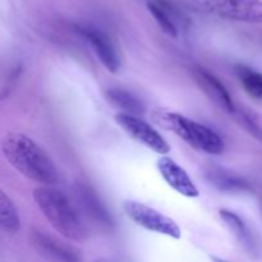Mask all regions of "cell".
Returning <instances> with one entry per match:
<instances>
[{"label": "cell", "mask_w": 262, "mask_h": 262, "mask_svg": "<svg viewBox=\"0 0 262 262\" xmlns=\"http://www.w3.org/2000/svg\"><path fill=\"white\" fill-rule=\"evenodd\" d=\"M2 152L8 163L30 181L43 186L58 182V170L51 158L28 136L18 132L7 133L2 140Z\"/></svg>", "instance_id": "obj_1"}, {"label": "cell", "mask_w": 262, "mask_h": 262, "mask_svg": "<svg viewBox=\"0 0 262 262\" xmlns=\"http://www.w3.org/2000/svg\"><path fill=\"white\" fill-rule=\"evenodd\" d=\"M32 197L49 224L66 239L84 242L89 238V229L63 192L42 186L33 189Z\"/></svg>", "instance_id": "obj_2"}, {"label": "cell", "mask_w": 262, "mask_h": 262, "mask_svg": "<svg viewBox=\"0 0 262 262\" xmlns=\"http://www.w3.org/2000/svg\"><path fill=\"white\" fill-rule=\"evenodd\" d=\"M151 118L155 124L173 132L196 150L210 155H220L224 151V141L215 130L184 115L165 109H156Z\"/></svg>", "instance_id": "obj_3"}, {"label": "cell", "mask_w": 262, "mask_h": 262, "mask_svg": "<svg viewBox=\"0 0 262 262\" xmlns=\"http://www.w3.org/2000/svg\"><path fill=\"white\" fill-rule=\"evenodd\" d=\"M193 10L237 22L262 23L261 0H184Z\"/></svg>", "instance_id": "obj_4"}, {"label": "cell", "mask_w": 262, "mask_h": 262, "mask_svg": "<svg viewBox=\"0 0 262 262\" xmlns=\"http://www.w3.org/2000/svg\"><path fill=\"white\" fill-rule=\"evenodd\" d=\"M123 210L136 224L150 232L168 235L174 239H179L182 237L181 228L171 217L161 214L147 205L137 201H125L123 204Z\"/></svg>", "instance_id": "obj_5"}, {"label": "cell", "mask_w": 262, "mask_h": 262, "mask_svg": "<svg viewBox=\"0 0 262 262\" xmlns=\"http://www.w3.org/2000/svg\"><path fill=\"white\" fill-rule=\"evenodd\" d=\"M115 122L130 137L156 154L165 155L170 151V145L164 140L163 136L137 115L120 112L115 115Z\"/></svg>", "instance_id": "obj_6"}, {"label": "cell", "mask_w": 262, "mask_h": 262, "mask_svg": "<svg viewBox=\"0 0 262 262\" xmlns=\"http://www.w3.org/2000/svg\"><path fill=\"white\" fill-rule=\"evenodd\" d=\"M158 169L160 171L164 181L169 184L173 189L183 196L194 199L200 196V191L196 184L192 182L191 177L186 170L171 158L161 156L158 160Z\"/></svg>", "instance_id": "obj_7"}, {"label": "cell", "mask_w": 262, "mask_h": 262, "mask_svg": "<svg viewBox=\"0 0 262 262\" xmlns=\"http://www.w3.org/2000/svg\"><path fill=\"white\" fill-rule=\"evenodd\" d=\"M78 33H81L82 37L92 46L94 51L96 53L97 58L102 63V66L110 72V73H117L120 68V60L118 56L117 50L112 43L110 38L104 32L95 28L83 27L78 28Z\"/></svg>", "instance_id": "obj_8"}, {"label": "cell", "mask_w": 262, "mask_h": 262, "mask_svg": "<svg viewBox=\"0 0 262 262\" xmlns=\"http://www.w3.org/2000/svg\"><path fill=\"white\" fill-rule=\"evenodd\" d=\"M193 77L200 89L220 109H223L227 113H230V114L235 112V105L233 102L232 96L229 95L228 90L225 89L224 84L214 74H211L204 68H196L193 71Z\"/></svg>", "instance_id": "obj_9"}, {"label": "cell", "mask_w": 262, "mask_h": 262, "mask_svg": "<svg viewBox=\"0 0 262 262\" xmlns=\"http://www.w3.org/2000/svg\"><path fill=\"white\" fill-rule=\"evenodd\" d=\"M73 191L79 206L83 210L82 212L87 217H91L95 223L105 225V227H110L113 224L112 215L109 214L106 207L104 206L101 200L97 197L91 187L81 183V182H77L73 187Z\"/></svg>", "instance_id": "obj_10"}, {"label": "cell", "mask_w": 262, "mask_h": 262, "mask_svg": "<svg viewBox=\"0 0 262 262\" xmlns=\"http://www.w3.org/2000/svg\"><path fill=\"white\" fill-rule=\"evenodd\" d=\"M31 242L37 253L49 260L66 262H77L81 260V256L77 253V251L40 230H33L31 234Z\"/></svg>", "instance_id": "obj_11"}, {"label": "cell", "mask_w": 262, "mask_h": 262, "mask_svg": "<svg viewBox=\"0 0 262 262\" xmlns=\"http://www.w3.org/2000/svg\"><path fill=\"white\" fill-rule=\"evenodd\" d=\"M207 179L210 183L222 192L227 193H241L250 189V184L235 174L229 173L224 169H211L207 171Z\"/></svg>", "instance_id": "obj_12"}, {"label": "cell", "mask_w": 262, "mask_h": 262, "mask_svg": "<svg viewBox=\"0 0 262 262\" xmlns=\"http://www.w3.org/2000/svg\"><path fill=\"white\" fill-rule=\"evenodd\" d=\"M219 215L223 222L225 223V225L229 228L230 232L237 238L238 242L245 247V250L248 251V252H256V242L246 223L230 210L222 209L219 211Z\"/></svg>", "instance_id": "obj_13"}, {"label": "cell", "mask_w": 262, "mask_h": 262, "mask_svg": "<svg viewBox=\"0 0 262 262\" xmlns=\"http://www.w3.org/2000/svg\"><path fill=\"white\" fill-rule=\"evenodd\" d=\"M107 101L113 106L122 110V113L132 115H142L145 113V105L138 99L137 96L129 91H125L122 89H109L105 94Z\"/></svg>", "instance_id": "obj_14"}, {"label": "cell", "mask_w": 262, "mask_h": 262, "mask_svg": "<svg viewBox=\"0 0 262 262\" xmlns=\"http://www.w3.org/2000/svg\"><path fill=\"white\" fill-rule=\"evenodd\" d=\"M147 9L166 35L171 37L178 36V30L171 18L174 15L173 5H170L168 0H150L147 3Z\"/></svg>", "instance_id": "obj_15"}, {"label": "cell", "mask_w": 262, "mask_h": 262, "mask_svg": "<svg viewBox=\"0 0 262 262\" xmlns=\"http://www.w3.org/2000/svg\"><path fill=\"white\" fill-rule=\"evenodd\" d=\"M0 229L10 233H15L20 229V216L17 206L2 189H0Z\"/></svg>", "instance_id": "obj_16"}, {"label": "cell", "mask_w": 262, "mask_h": 262, "mask_svg": "<svg viewBox=\"0 0 262 262\" xmlns=\"http://www.w3.org/2000/svg\"><path fill=\"white\" fill-rule=\"evenodd\" d=\"M237 76L250 96L262 102V73L248 67H238Z\"/></svg>", "instance_id": "obj_17"}, {"label": "cell", "mask_w": 262, "mask_h": 262, "mask_svg": "<svg viewBox=\"0 0 262 262\" xmlns=\"http://www.w3.org/2000/svg\"><path fill=\"white\" fill-rule=\"evenodd\" d=\"M233 114L237 115L241 124L253 136L262 142V114L252 112L250 109H237Z\"/></svg>", "instance_id": "obj_18"}]
</instances>
